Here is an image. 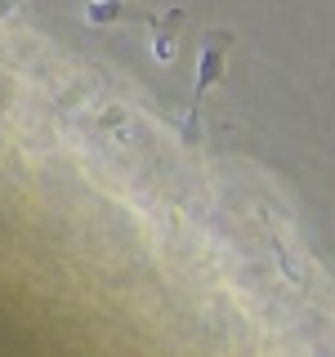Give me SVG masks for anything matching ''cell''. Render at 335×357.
I'll use <instances>...</instances> for the list:
<instances>
[{
    "label": "cell",
    "instance_id": "obj_4",
    "mask_svg": "<svg viewBox=\"0 0 335 357\" xmlns=\"http://www.w3.org/2000/svg\"><path fill=\"white\" fill-rule=\"evenodd\" d=\"M14 9H22V0H0V18H9Z\"/></svg>",
    "mask_w": 335,
    "mask_h": 357
},
{
    "label": "cell",
    "instance_id": "obj_1",
    "mask_svg": "<svg viewBox=\"0 0 335 357\" xmlns=\"http://www.w3.org/2000/svg\"><path fill=\"white\" fill-rule=\"evenodd\" d=\"M232 31L228 27H210L206 36H201V59H197V85H193V103L201 112V98L210 94L215 85H223V72H228V50H232Z\"/></svg>",
    "mask_w": 335,
    "mask_h": 357
},
{
    "label": "cell",
    "instance_id": "obj_3",
    "mask_svg": "<svg viewBox=\"0 0 335 357\" xmlns=\"http://www.w3.org/2000/svg\"><path fill=\"white\" fill-rule=\"evenodd\" d=\"M85 22L89 27H112V22H143V27H148L152 14L143 5H134V0H89Z\"/></svg>",
    "mask_w": 335,
    "mask_h": 357
},
{
    "label": "cell",
    "instance_id": "obj_2",
    "mask_svg": "<svg viewBox=\"0 0 335 357\" xmlns=\"http://www.w3.org/2000/svg\"><path fill=\"white\" fill-rule=\"evenodd\" d=\"M184 9H170V14H161V18H152L148 22V50H152V59L156 63H174L179 59V27H184Z\"/></svg>",
    "mask_w": 335,
    "mask_h": 357
}]
</instances>
